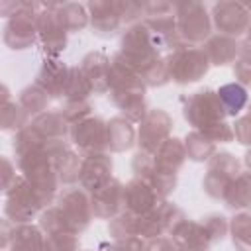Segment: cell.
I'll list each match as a JSON object with an SVG mask.
<instances>
[{"label": "cell", "mask_w": 251, "mask_h": 251, "mask_svg": "<svg viewBox=\"0 0 251 251\" xmlns=\"http://www.w3.org/2000/svg\"><path fill=\"white\" fill-rule=\"evenodd\" d=\"M182 112H184L186 122H190L196 127V131H202L214 143H218V141L226 143L235 137L233 127H229L224 122V118L227 114L222 106L218 92H214V90H200V92H194L192 96H188Z\"/></svg>", "instance_id": "1"}, {"label": "cell", "mask_w": 251, "mask_h": 251, "mask_svg": "<svg viewBox=\"0 0 251 251\" xmlns=\"http://www.w3.org/2000/svg\"><path fill=\"white\" fill-rule=\"evenodd\" d=\"M226 233H227L226 218L218 214H210L200 222H190L182 218L171 231V237L184 251H210V247L222 241Z\"/></svg>", "instance_id": "2"}, {"label": "cell", "mask_w": 251, "mask_h": 251, "mask_svg": "<svg viewBox=\"0 0 251 251\" xmlns=\"http://www.w3.org/2000/svg\"><path fill=\"white\" fill-rule=\"evenodd\" d=\"M45 206L43 196L24 176H18L6 192L4 214L12 224H29Z\"/></svg>", "instance_id": "3"}, {"label": "cell", "mask_w": 251, "mask_h": 251, "mask_svg": "<svg viewBox=\"0 0 251 251\" xmlns=\"http://www.w3.org/2000/svg\"><path fill=\"white\" fill-rule=\"evenodd\" d=\"M165 63H167L169 78H173L178 84L196 82L210 69V59H208L204 47H198V45L176 47Z\"/></svg>", "instance_id": "4"}, {"label": "cell", "mask_w": 251, "mask_h": 251, "mask_svg": "<svg viewBox=\"0 0 251 251\" xmlns=\"http://www.w3.org/2000/svg\"><path fill=\"white\" fill-rule=\"evenodd\" d=\"M69 137L82 157L106 155V151H110L108 149V124H104L100 118L88 116V118H82L71 124Z\"/></svg>", "instance_id": "5"}, {"label": "cell", "mask_w": 251, "mask_h": 251, "mask_svg": "<svg viewBox=\"0 0 251 251\" xmlns=\"http://www.w3.org/2000/svg\"><path fill=\"white\" fill-rule=\"evenodd\" d=\"M176 10V35L180 45H198L202 43L212 29V22L208 18L206 6L202 4H180L175 6Z\"/></svg>", "instance_id": "6"}, {"label": "cell", "mask_w": 251, "mask_h": 251, "mask_svg": "<svg viewBox=\"0 0 251 251\" xmlns=\"http://www.w3.org/2000/svg\"><path fill=\"white\" fill-rule=\"evenodd\" d=\"M90 8V20H92V27L98 35L102 37H110L114 35L124 22H129L131 18H135L137 12L143 10V6L137 4H118V2H96V4H88Z\"/></svg>", "instance_id": "7"}, {"label": "cell", "mask_w": 251, "mask_h": 251, "mask_svg": "<svg viewBox=\"0 0 251 251\" xmlns=\"http://www.w3.org/2000/svg\"><path fill=\"white\" fill-rule=\"evenodd\" d=\"M55 206L59 208V212L63 214L67 226L75 233H80L82 229H86L90 220L94 218L92 204H90V198L84 192V188H76V186L65 188L59 194V200H57Z\"/></svg>", "instance_id": "8"}, {"label": "cell", "mask_w": 251, "mask_h": 251, "mask_svg": "<svg viewBox=\"0 0 251 251\" xmlns=\"http://www.w3.org/2000/svg\"><path fill=\"white\" fill-rule=\"evenodd\" d=\"M241 175V165L231 153H216L210 161L208 173L204 176V190L212 198H222L229 190L231 182Z\"/></svg>", "instance_id": "9"}, {"label": "cell", "mask_w": 251, "mask_h": 251, "mask_svg": "<svg viewBox=\"0 0 251 251\" xmlns=\"http://www.w3.org/2000/svg\"><path fill=\"white\" fill-rule=\"evenodd\" d=\"M37 37V14L33 4H22V8L12 14L4 25V43L14 49H27Z\"/></svg>", "instance_id": "10"}, {"label": "cell", "mask_w": 251, "mask_h": 251, "mask_svg": "<svg viewBox=\"0 0 251 251\" xmlns=\"http://www.w3.org/2000/svg\"><path fill=\"white\" fill-rule=\"evenodd\" d=\"M2 229V251H45V235L41 227L4 220Z\"/></svg>", "instance_id": "11"}, {"label": "cell", "mask_w": 251, "mask_h": 251, "mask_svg": "<svg viewBox=\"0 0 251 251\" xmlns=\"http://www.w3.org/2000/svg\"><path fill=\"white\" fill-rule=\"evenodd\" d=\"M171 126H173V120H171V116L165 110H161V108L147 110V114L143 116L141 126H139V145H141V151L153 153L159 145H163L169 139Z\"/></svg>", "instance_id": "12"}, {"label": "cell", "mask_w": 251, "mask_h": 251, "mask_svg": "<svg viewBox=\"0 0 251 251\" xmlns=\"http://www.w3.org/2000/svg\"><path fill=\"white\" fill-rule=\"evenodd\" d=\"M163 196L143 178H133L124 188V212L131 216H143L157 208L163 200Z\"/></svg>", "instance_id": "13"}, {"label": "cell", "mask_w": 251, "mask_h": 251, "mask_svg": "<svg viewBox=\"0 0 251 251\" xmlns=\"http://www.w3.org/2000/svg\"><path fill=\"white\" fill-rule=\"evenodd\" d=\"M124 184L116 178H110L98 190L90 192V204L96 218H116L124 212Z\"/></svg>", "instance_id": "14"}, {"label": "cell", "mask_w": 251, "mask_h": 251, "mask_svg": "<svg viewBox=\"0 0 251 251\" xmlns=\"http://www.w3.org/2000/svg\"><path fill=\"white\" fill-rule=\"evenodd\" d=\"M214 24L222 35L237 37L239 33H243L249 27L251 16H249V10L245 4L224 2V4H216V8H214Z\"/></svg>", "instance_id": "15"}, {"label": "cell", "mask_w": 251, "mask_h": 251, "mask_svg": "<svg viewBox=\"0 0 251 251\" xmlns=\"http://www.w3.org/2000/svg\"><path fill=\"white\" fill-rule=\"evenodd\" d=\"M69 76L71 67H65L57 59H45L35 76V84H39L49 94V98H63L67 92Z\"/></svg>", "instance_id": "16"}, {"label": "cell", "mask_w": 251, "mask_h": 251, "mask_svg": "<svg viewBox=\"0 0 251 251\" xmlns=\"http://www.w3.org/2000/svg\"><path fill=\"white\" fill-rule=\"evenodd\" d=\"M37 37L45 51L57 55L61 49H65L67 43V29L57 20L53 6H47V12L37 14Z\"/></svg>", "instance_id": "17"}, {"label": "cell", "mask_w": 251, "mask_h": 251, "mask_svg": "<svg viewBox=\"0 0 251 251\" xmlns=\"http://www.w3.org/2000/svg\"><path fill=\"white\" fill-rule=\"evenodd\" d=\"M110 178H112V159L108 155H94V157L82 159L80 178H78L80 188L94 192L102 184H106Z\"/></svg>", "instance_id": "18"}, {"label": "cell", "mask_w": 251, "mask_h": 251, "mask_svg": "<svg viewBox=\"0 0 251 251\" xmlns=\"http://www.w3.org/2000/svg\"><path fill=\"white\" fill-rule=\"evenodd\" d=\"M82 73L86 75L92 92H106L110 90V61L102 53H90L84 57L80 65Z\"/></svg>", "instance_id": "19"}, {"label": "cell", "mask_w": 251, "mask_h": 251, "mask_svg": "<svg viewBox=\"0 0 251 251\" xmlns=\"http://www.w3.org/2000/svg\"><path fill=\"white\" fill-rule=\"evenodd\" d=\"M35 126V129L47 137V139H53V141H63L65 135L71 131V122L67 120V116L61 112H55V110H47L39 116H35V120L31 122Z\"/></svg>", "instance_id": "20"}, {"label": "cell", "mask_w": 251, "mask_h": 251, "mask_svg": "<svg viewBox=\"0 0 251 251\" xmlns=\"http://www.w3.org/2000/svg\"><path fill=\"white\" fill-rule=\"evenodd\" d=\"M239 47L241 45L233 37L218 33V35H214V37H210L206 41L204 51H206V55L210 59V65H220L222 67V65H227V63L237 59Z\"/></svg>", "instance_id": "21"}, {"label": "cell", "mask_w": 251, "mask_h": 251, "mask_svg": "<svg viewBox=\"0 0 251 251\" xmlns=\"http://www.w3.org/2000/svg\"><path fill=\"white\" fill-rule=\"evenodd\" d=\"M135 131L126 118H114L108 122V149L110 151H124L129 149L133 143Z\"/></svg>", "instance_id": "22"}, {"label": "cell", "mask_w": 251, "mask_h": 251, "mask_svg": "<svg viewBox=\"0 0 251 251\" xmlns=\"http://www.w3.org/2000/svg\"><path fill=\"white\" fill-rule=\"evenodd\" d=\"M226 206L229 208H251V173H241L229 186L224 196Z\"/></svg>", "instance_id": "23"}, {"label": "cell", "mask_w": 251, "mask_h": 251, "mask_svg": "<svg viewBox=\"0 0 251 251\" xmlns=\"http://www.w3.org/2000/svg\"><path fill=\"white\" fill-rule=\"evenodd\" d=\"M218 96H220L222 106H224V110H226L227 116H237L247 106V102H249V96H247L245 86H241L237 82L224 84L218 90Z\"/></svg>", "instance_id": "24"}, {"label": "cell", "mask_w": 251, "mask_h": 251, "mask_svg": "<svg viewBox=\"0 0 251 251\" xmlns=\"http://www.w3.org/2000/svg\"><path fill=\"white\" fill-rule=\"evenodd\" d=\"M27 112L20 106V102L12 100L8 90L4 88V104H2V129L4 131H20L27 126Z\"/></svg>", "instance_id": "25"}, {"label": "cell", "mask_w": 251, "mask_h": 251, "mask_svg": "<svg viewBox=\"0 0 251 251\" xmlns=\"http://www.w3.org/2000/svg\"><path fill=\"white\" fill-rule=\"evenodd\" d=\"M53 12H55L57 20L61 22V25L67 29V33L75 31V29H82L88 22L84 8L78 4H53Z\"/></svg>", "instance_id": "26"}, {"label": "cell", "mask_w": 251, "mask_h": 251, "mask_svg": "<svg viewBox=\"0 0 251 251\" xmlns=\"http://www.w3.org/2000/svg\"><path fill=\"white\" fill-rule=\"evenodd\" d=\"M49 100H51L49 94H47L39 84H35V82H33L31 86L24 88L22 94H20V98H18L20 106L27 112V116H39V114L47 112Z\"/></svg>", "instance_id": "27"}, {"label": "cell", "mask_w": 251, "mask_h": 251, "mask_svg": "<svg viewBox=\"0 0 251 251\" xmlns=\"http://www.w3.org/2000/svg\"><path fill=\"white\" fill-rule=\"evenodd\" d=\"M184 149H186V157L192 161H208L216 155V143L196 129L186 137Z\"/></svg>", "instance_id": "28"}, {"label": "cell", "mask_w": 251, "mask_h": 251, "mask_svg": "<svg viewBox=\"0 0 251 251\" xmlns=\"http://www.w3.org/2000/svg\"><path fill=\"white\" fill-rule=\"evenodd\" d=\"M231 239L237 251H251V212H241L231 220Z\"/></svg>", "instance_id": "29"}, {"label": "cell", "mask_w": 251, "mask_h": 251, "mask_svg": "<svg viewBox=\"0 0 251 251\" xmlns=\"http://www.w3.org/2000/svg\"><path fill=\"white\" fill-rule=\"evenodd\" d=\"M80 167H82V161L78 159L76 153H73L69 149L65 153V157L59 161V167H57L59 180L63 184H75V182H78V178H80Z\"/></svg>", "instance_id": "30"}, {"label": "cell", "mask_w": 251, "mask_h": 251, "mask_svg": "<svg viewBox=\"0 0 251 251\" xmlns=\"http://www.w3.org/2000/svg\"><path fill=\"white\" fill-rule=\"evenodd\" d=\"M45 235V251H78V235L75 231H53Z\"/></svg>", "instance_id": "31"}, {"label": "cell", "mask_w": 251, "mask_h": 251, "mask_svg": "<svg viewBox=\"0 0 251 251\" xmlns=\"http://www.w3.org/2000/svg\"><path fill=\"white\" fill-rule=\"evenodd\" d=\"M233 135L239 143L243 145H251V102L247 106V112L235 122L233 126Z\"/></svg>", "instance_id": "32"}, {"label": "cell", "mask_w": 251, "mask_h": 251, "mask_svg": "<svg viewBox=\"0 0 251 251\" xmlns=\"http://www.w3.org/2000/svg\"><path fill=\"white\" fill-rule=\"evenodd\" d=\"M145 251H184V249H182L173 237L161 235V237L151 239V241L145 245Z\"/></svg>", "instance_id": "33"}, {"label": "cell", "mask_w": 251, "mask_h": 251, "mask_svg": "<svg viewBox=\"0 0 251 251\" xmlns=\"http://www.w3.org/2000/svg\"><path fill=\"white\" fill-rule=\"evenodd\" d=\"M108 251H145V243L137 235L122 237V239H116V243Z\"/></svg>", "instance_id": "34"}, {"label": "cell", "mask_w": 251, "mask_h": 251, "mask_svg": "<svg viewBox=\"0 0 251 251\" xmlns=\"http://www.w3.org/2000/svg\"><path fill=\"white\" fill-rule=\"evenodd\" d=\"M18 178L16 175V165H12L6 157L2 159V190L8 192V188L14 184V180Z\"/></svg>", "instance_id": "35"}, {"label": "cell", "mask_w": 251, "mask_h": 251, "mask_svg": "<svg viewBox=\"0 0 251 251\" xmlns=\"http://www.w3.org/2000/svg\"><path fill=\"white\" fill-rule=\"evenodd\" d=\"M245 163H247V167L251 169V151H249V153L245 155Z\"/></svg>", "instance_id": "36"}, {"label": "cell", "mask_w": 251, "mask_h": 251, "mask_svg": "<svg viewBox=\"0 0 251 251\" xmlns=\"http://www.w3.org/2000/svg\"><path fill=\"white\" fill-rule=\"evenodd\" d=\"M247 33H249V41H251V24H249V27H247Z\"/></svg>", "instance_id": "37"}]
</instances>
